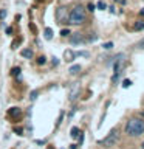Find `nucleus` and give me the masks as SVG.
<instances>
[{"label":"nucleus","mask_w":144,"mask_h":149,"mask_svg":"<svg viewBox=\"0 0 144 149\" xmlns=\"http://www.w3.org/2000/svg\"><path fill=\"white\" fill-rule=\"evenodd\" d=\"M125 134L130 137H139L144 134V120L143 118H130L125 123Z\"/></svg>","instance_id":"nucleus-1"},{"label":"nucleus","mask_w":144,"mask_h":149,"mask_svg":"<svg viewBox=\"0 0 144 149\" xmlns=\"http://www.w3.org/2000/svg\"><path fill=\"white\" fill-rule=\"evenodd\" d=\"M68 22L73 23V25H81V23L85 22V9H84L81 5L79 6H74L71 9V13H70L68 16Z\"/></svg>","instance_id":"nucleus-2"},{"label":"nucleus","mask_w":144,"mask_h":149,"mask_svg":"<svg viewBox=\"0 0 144 149\" xmlns=\"http://www.w3.org/2000/svg\"><path fill=\"white\" fill-rule=\"evenodd\" d=\"M118 141H119V129L115 127V129L110 130L109 135H107L105 138L99 140V144H101V146H104V148H111V146H115Z\"/></svg>","instance_id":"nucleus-3"},{"label":"nucleus","mask_w":144,"mask_h":149,"mask_svg":"<svg viewBox=\"0 0 144 149\" xmlns=\"http://www.w3.org/2000/svg\"><path fill=\"white\" fill-rule=\"evenodd\" d=\"M56 19L60 22V23H64V22H67L68 20V13H67V8H59L57 11H56Z\"/></svg>","instance_id":"nucleus-4"},{"label":"nucleus","mask_w":144,"mask_h":149,"mask_svg":"<svg viewBox=\"0 0 144 149\" xmlns=\"http://www.w3.org/2000/svg\"><path fill=\"white\" fill-rule=\"evenodd\" d=\"M82 42H84V36L81 33H74L71 36V44H82Z\"/></svg>","instance_id":"nucleus-5"},{"label":"nucleus","mask_w":144,"mask_h":149,"mask_svg":"<svg viewBox=\"0 0 144 149\" xmlns=\"http://www.w3.org/2000/svg\"><path fill=\"white\" fill-rule=\"evenodd\" d=\"M74 56H76V53H73L71 50H67L64 53V58H65V61H67V62H71V61L74 59Z\"/></svg>","instance_id":"nucleus-6"},{"label":"nucleus","mask_w":144,"mask_h":149,"mask_svg":"<svg viewBox=\"0 0 144 149\" xmlns=\"http://www.w3.org/2000/svg\"><path fill=\"white\" fill-rule=\"evenodd\" d=\"M78 93H79V84H74L73 88H71V92H70V100H74V98L78 96Z\"/></svg>","instance_id":"nucleus-7"},{"label":"nucleus","mask_w":144,"mask_h":149,"mask_svg":"<svg viewBox=\"0 0 144 149\" xmlns=\"http://www.w3.org/2000/svg\"><path fill=\"white\" fill-rule=\"evenodd\" d=\"M20 113H22V112H20V109H19V107H11V109L8 110V115H9V116H19Z\"/></svg>","instance_id":"nucleus-8"},{"label":"nucleus","mask_w":144,"mask_h":149,"mask_svg":"<svg viewBox=\"0 0 144 149\" xmlns=\"http://www.w3.org/2000/svg\"><path fill=\"white\" fill-rule=\"evenodd\" d=\"M45 39L46 40L53 39V30H51V28H45Z\"/></svg>","instance_id":"nucleus-9"},{"label":"nucleus","mask_w":144,"mask_h":149,"mask_svg":"<svg viewBox=\"0 0 144 149\" xmlns=\"http://www.w3.org/2000/svg\"><path fill=\"white\" fill-rule=\"evenodd\" d=\"M22 56H23V58H26V59H30V58H33V51L25 48V50H22Z\"/></svg>","instance_id":"nucleus-10"},{"label":"nucleus","mask_w":144,"mask_h":149,"mask_svg":"<svg viewBox=\"0 0 144 149\" xmlns=\"http://www.w3.org/2000/svg\"><path fill=\"white\" fill-rule=\"evenodd\" d=\"M68 72H70V73H71V74H78L79 72H81V65H73V67H71V68H70V70H68Z\"/></svg>","instance_id":"nucleus-11"},{"label":"nucleus","mask_w":144,"mask_h":149,"mask_svg":"<svg viewBox=\"0 0 144 149\" xmlns=\"http://www.w3.org/2000/svg\"><path fill=\"white\" fill-rule=\"evenodd\" d=\"M135 31H139V30H143V28H144V20H138L136 23H135Z\"/></svg>","instance_id":"nucleus-12"},{"label":"nucleus","mask_w":144,"mask_h":149,"mask_svg":"<svg viewBox=\"0 0 144 149\" xmlns=\"http://www.w3.org/2000/svg\"><path fill=\"white\" fill-rule=\"evenodd\" d=\"M79 134H81V132H79V129H78V127H73V129H71V137H73V138L79 137Z\"/></svg>","instance_id":"nucleus-13"},{"label":"nucleus","mask_w":144,"mask_h":149,"mask_svg":"<svg viewBox=\"0 0 144 149\" xmlns=\"http://www.w3.org/2000/svg\"><path fill=\"white\" fill-rule=\"evenodd\" d=\"M37 95H39V90H33V92H31V95H30V100H31V101H34L36 98H37Z\"/></svg>","instance_id":"nucleus-14"},{"label":"nucleus","mask_w":144,"mask_h":149,"mask_svg":"<svg viewBox=\"0 0 144 149\" xmlns=\"http://www.w3.org/2000/svg\"><path fill=\"white\" fill-rule=\"evenodd\" d=\"M130 86H132V81H130V79H124V81H123V87L127 88V87H130Z\"/></svg>","instance_id":"nucleus-15"},{"label":"nucleus","mask_w":144,"mask_h":149,"mask_svg":"<svg viewBox=\"0 0 144 149\" xmlns=\"http://www.w3.org/2000/svg\"><path fill=\"white\" fill-rule=\"evenodd\" d=\"M136 48H139V50H144V39H141V40H139L138 44H136Z\"/></svg>","instance_id":"nucleus-16"},{"label":"nucleus","mask_w":144,"mask_h":149,"mask_svg":"<svg viewBox=\"0 0 144 149\" xmlns=\"http://www.w3.org/2000/svg\"><path fill=\"white\" fill-rule=\"evenodd\" d=\"M12 74H14V76H19V74H20V68H19V67H14V68H12Z\"/></svg>","instance_id":"nucleus-17"},{"label":"nucleus","mask_w":144,"mask_h":149,"mask_svg":"<svg viewBox=\"0 0 144 149\" xmlns=\"http://www.w3.org/2000/svg\"><path fill=\"white\" fill-rule=\"evenodd\" d=\"M45 62H46V59L44 58V56H40V58H39V59H37V64H40V65H44Z\"/></svg>","instance_id":"nucleus-18"},{"label":"nucleus","mask_w":144,"mask_h":149,"mask_svg":"<svg viewBox=\"0 0 144 149\" xmlns=\"http://www.w3.org/2000/svg\"><path fill=\"white\" fill-rule=\"evenodd\" d=\"M111 47H113V44H111V42H107V44H104V48H105V50H110Z\"/></svg>","instance_id":"nucleus-19"},{"label":"nucleus","mask_w":144,"mask_h":149,"mask_svg":"<svg viewBox=\"0 0 144 149\" xmlns=\"http://www.w3.org/2000/svg\"><path fill=\"white\" fill-rule=\"evenodd\" d=\"M98 8H99V9H105V3L104 2H98Z\"/></svg>","instance_id":"nucleus-20"},{"label":"nucleus","mask_w":144,"mask_h":149,"mask_svg":"<svg viewBox=\"0 0 144 149\" xmlns=\"http://www.w3.org/2000/svg\"><path fill=\"white\" fill-rule=\"evenodd\" d=\"M70 34V31L68 30H62V31H60V36H64V37H67Z\"/></svg>","instance_id":"nucleus-21"},{"label":"nucleus","mask_w":144,"mask_h":149,"mask_svg":"<svg viewBox=\"0 0 144 149\" xmlns=\"http://www.w3.org/2000/svg\"><path fill=\"white\" fill-rule=\"evenodd\" d=\"M6 17V11L5 9H0V19H5Z\"/></svg>","instance_id":"nucleus-22"},{"label":"nucleus","mask_w":144,"mask_h":149,"mask_svg":"<svg viewBox=\"0 0 144 149\" xmlns=\"http://www.w3.org/2000/svg\"><path fill=\"white\" fill-rule=\"evenodd\" d=\"M88 11H95V5L93 3H88Z\"/></svg>","instance_id":"nucleus-23"},{"label":"nucleus","mask_w":144,"mask_h":149,"mask_svg":"<svg viewBox=\"0 0 144 149\" xmlns=\"http://www.w3.org/2000/svg\"><path fill=\"white\" fill-rule=\"evenodd\" d=\"M14 132L19 134V135H22V129H20V127H16V129H14Z\"/></svg>","instance_id":"nucleus-24"},{"label":"nucleus","mask_w":144,"mask_h":149,"mask_svg":"<svg viewBox=\"0 0 144 149\" xmlns=\"http://www.w3.org/2000/svg\"><path fill=\"white\" fill-rule=\"evenodd\" d=\"M59 64V61H57V58H53V65H57Z\"/></svg>","instance_id":"nucleus-25"},{"label":"nucleus","mask_w":144,"mask_h":149,"mask_svg":"<svg viewBox=\"0 0 144 149\" xmlns=\"http://www.w3.org/2000/svg\"><path fill=\"white\" fill-rule=\"evenodd\" d=\"M115 2H118V3H121V5H125V0H115Z\"/></svg>","instance_id":"nucleus-26"},{"label":"nucleus","mask_w":144,"mask_h":149,"mask_svg":"<svg viewBox=\"0 0 144 149\" xmlns=\"http://www.w3.org/2000/svg\"><path fill=\"white\" fill-rule=\"evenodd\" d=\"M6 33H8V34H11V33H12V28L8 26V28H6Z\"/></svg>","instance_id":"nucleus-27"},{"label":"nucleus","mask_w":144,"mask_h":149,"mask_svg":"<svg viewBox=\"0 0 144 149\" xmlns=\"http://www.w3.org/2000/svg\"><path fill=\"white\" fill-rule=\"evenodd\" d=\"M139 16H143V17H144V8L141 9V11H139Z\"/></svg>","instance_id":"nucleus-28"},{"label":"nucleus","mask_w":144,"mask_h":149,"mask_svg":"<svg viewBox=\"0 0 144 149\" xmlns=\"http://www.w3.org/2000/svg\"><path fill=\"white\" fill-rule=\"evenodd\" d=\"M141 148H143V149H144V141H143V144H141Z\"/></svg>","instance_id":"nucleus-29"},{"label":"nucleus","mask_w":144,"mask_h":149,"mask_svg":"<svg viewBox=\"0 0 144 149\" xmlns=\"http://www.w3.org/2000/svg\"><path fill=\"white\" fill-rule=\"evenodd\" d=\"M48 149H53V148H51V146H50V148H48Z\"/></svg>","instance_id":"nucleus-30"},{"label":"nucleus","mask_w":144,"mask_h":149,"mask_svg":"<svg viewBox=\"0 0 144 149\" xmlns=\"http://www.w3.org/2000/svg\"><path fill=\"white\" fill-rule=\"evenodd\" d=\"M143 116H144V112H143Z\"/></svg>","instance_id":"nucleus-31"}]
</instances>
